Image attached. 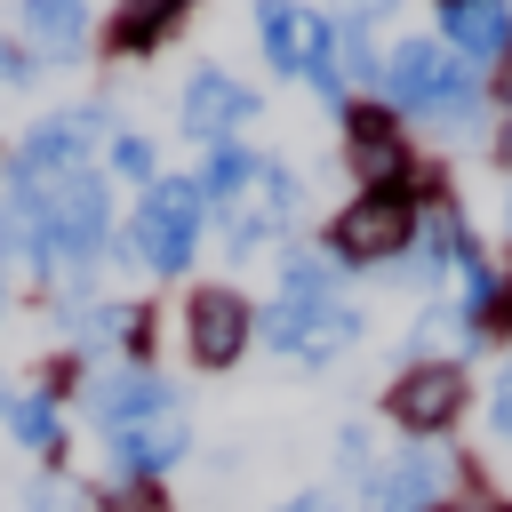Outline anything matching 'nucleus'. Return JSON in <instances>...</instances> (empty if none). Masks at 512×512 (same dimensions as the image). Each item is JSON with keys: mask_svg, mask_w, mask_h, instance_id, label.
I'll use <instances>...</instances> for the list:
<instances>
[{"mask_svg": "<svg viewBox=\"0 0 512 512\" xmlns=\"http://www.w3.org/2000/svg\"><path fill=\"white\" fill-rule=\"evenodd\" d=\"M104 232H112V192H104V176L72 168V176L40 184V272H56V264L80 272V264H96Z\"/></svg>", "mask_w": 512, "mask_h": 512, "instance_id": "obj_1", "label": "nucleus"}, {"mask_svg": "<svg viewBox=\"0 0 512 512\" xmlns=\"http://www.w3.org/2000/svg\"><path fill=\"white\" fill-rule=\"evenodd\" d=\"M200 184H184V176H152L144 184V200H136V216H128V232H120V256H136V264H152V272H184L192 264V248H200Z\"/></svg>", "mask_w": 512, "mask_h": 512, "instance_id": "obj_2", "label": "nucleus"}, {"mask_svg": "<svg viewBox=\"0 0 512 512\" xmlns=\"http://www.w3.org/2000/svg\"><path fill=\"white\" fill-rule=\"evenodd\" d=\"M416 240V200L408 192H360L336 224H328V256L336 264H384Z\"/></svg>", "mask_w": 512, "mask_h": 512, "instance_id": "obj_3", "label": "nucleus"}, {"mask_svg": "<svg viewBox=\"0 0 512 512\" xmlns=\"http://www.w3.org/2000/svg\"><path fill=\"white\" fill-rule=\"evenodd\" d=\"M248 336H256L248 296H232V288H192V304H184V352H192V368H232V360L248 352Z\"/></svg>", "mask_w": 512, "mask_h": 512, "instance_id": "obj_4", "label": "nucleus"}, {"mask_svg": "<svg viewBox=\"0 0 512 512\" xmlns=\"http://www.w3.org/2000/svg\"><path fill=\"white\" fill-rule=\"evenodd\" d=\"M384 408H392V424H400V432H416V440L448 432V424H456V408H464V376H456V360H416V368L384 392Z\"/></svg>", "mask_w": 512, "mask_h": 512, "instance_id": "obj_5", "label": "nucleus"}, {"mask_svg": "<svg viewBox=\"0 0 512 512\" xmlns=\"http://www.w3.org/2000/svg\"><path fill=\"white\" fill-rule=\"evenodd\" d=\"M344 160H352L360 192H408V144H400V128H392L384 104L344 112Z\"/></svg>", "mask_w": 512, "mask_h": 512, "instance_id": "obj_6", "label": "nucleus"}, {"mask_svg": "<svg viewBox=\"0 0 512 512\" xmlns=\"http://www.w3.org/2000/svg\"><path fill=\"white\" fill-rule=\"evenodd\" d=\"M88 416H96L104 432H136V424H152V416H176V392H168L144 360H120V368H104V376L88 384Z\"/></svg>", "mask_w": 512, "mask_h": 512, "instance_id": "obj_7", "label": "nucleus"}, {"mask_svg": "<svg viewBox=\"0 0 512 512\" xmlns=\"http://www.w3.org/2000/svg\"><path fill=\"white\" fill-rule=\"evenodd\" d=\"M248 120H256V96H248L232 72L200 64V72H192V88H184V136H192V144H208V152H224V144H232V128H248Z\"/></svg>", "mask_w": 512, "mask_h": 512, "instance_id": "obj_8", "label": "nucleus"}, {"mask_svg": "<svg viewBox=\"0 0 512 512\" xmlns=\"http://www.w3.org/2000/svg\"><path fill=\"white\" fill-rule=\"evenodd\" d=\"M456 72H464V64H448V56H440V40H400L376 88H384V104H392V112H416V120H424Z\"/></svg>", "mask_w": 512, "mask_h": 512, "instance_id": "obj_9", "label": "nucleus"}, {"mask_svg": "<svg viewBox=\"0 0 512 512\" xmlns=\"http://www.w3.org/2000/svg\"><path fill=\"white\" fill-rule=\"evenodd\" d=\"M88 136H96V112H56V120H40V128L24 136L8 184H56V176H72L80 152H88Z\"/></svg>", "mask_w": 512, "mask_h": 512, "instance_id": "obj_10", "label": "nucleus"}, {"mask_svg": "<svg viewBox=\"0 0 512 512\" xmlns=\"http://www.w3.org/2000/svg\"><path fill=\"white\" fill-rule=\"evenodd\" d=\"M288 216H296V176L280 160H256V184L232 208V256H256V240H272Z\"/></svg>", "mask_w": 512, "mask_h": 512, "instance_id": "obj_11", "label": "nucleus"}, {"mask_svg": "<svg viewBox=\"0 0 512 512\" xmlns=\"http://www.w3.org/2000/svg\"><path fill=\"white\" fill-rule=\"evenodd\" d=\"M448 496V456L440 448H408L392 472L368 480V512H440Z\"/></svg>", "mask_w": 512, "mask_h": 512, "instance_id": "obj_12", "label": "nucleus"}, {"mask_svg": "<svg viewBox=\"0 0 512 512\" xmlns=\"http://www.w3.org/2000/svg\"><path fill=\"white\" fill-rule=\"evenodd\" d=\"M192 448V432H184V416H152V424H136V432H112V488H136V480H160L176 456Z\"/></svg>", "mask_w": 512, "mask_h": 512, "instance_id": "obj_13", "label": "nucleus"}, {"mask_svg": "<svg viewBox=\"0 0 512 512\" xmlns=\"http://www.w3.org/2000/svg\"><path fill=\"white\" fill-rule=\"evenodd\" d=\"M440 40H448L456 56H496V64H504V48H512V8H504V0H440Z\"/></svg>", "mask_w": 512, "mask_h": 512, "instance_id": "obj_14", "label": "nucleus"}, {"mask_svg": "<svg viewBox=\"0 0 512 512\" xmlns=\"http://www.w3.org/2000/svg\"><path fill=\"white\" fill-rule=\"evenodd\" d=\"M416 240H424L416 272H472V264H480V248H472V232H464L456 208H432V216L416 224Z\"/></svg>", "mask_w": 512, "mask_h": 512, "instance_id": "obj_15", "label": "nucleus"}, {"mask_svg": "<svg viewBox=\"0 0 512 512\" xmlns=\"http://www.w3.org/2000/svg\"><path fill=\"white\" fill-rule=\"evenodd\" d=\"M176 16H184V0H160V8L112 16V48H120V56H144V48H160V40L176 32Z\"/></svg>", "mask_w": 512, "mask_h": 512, "instance_id": "obj_16", "label": "nucleus"}, {"mask_svg": "<svg viewBox=\"0 0 512 512\" xmlns=\"http://www.w3.org/2000/svg\"><path fill=\"white\" fill-rule=\"evenodd\" d=\"M256 24H264V56L296 72V64H304V40H312V16H296V8L264 0V8H256Z\"/></svg>", "mask_w": 512, "mask_h": 512, "instance_id": "obj_17", "label": "nucleus"}, {"mask_svg": "<svg viewBox=\"0 0 512 512\" xmlns=\"http://www.w3.org/2000/svg\"><path fill=\"white\" fill-rule=\"evenodd\" d=\"M24 24H32L48 48H80V40H88V8H80V0H24Z\"/></svg>", "mask_w": 512, "mask_h": 512, "instance_id": "obj_18", "label": "nucleus"}, {"mask_svg": "<svg viewBox=\"0 0 512 512\" xmlns=\"http://www.w3.org/2000/svg\"><path fill=\"white\" fill-rule=\"evenodd\" d=\"M8 432H16L24 448H40V456H56V448H64V416H56V400H48V392L16 400V408H8Z\"/></svg>", "mask_w": 512, "mask_h": 512, "instance_id": "obj_19", "label": "nucleus"}, {"mask_svg": "<svg viewBox=\"0 0 512 512\" xmlns=\"http://www.w3.org/2000/svg\"><path fill=\"white\" fill-rule=\"evenodd\" d=\"M336 72H344V80H384V64H376V24H368V16H344V24H336Z\"/></svg>", "mask_w": 512, "mask_h": 512, "instance_id": "obj_20", "label": "nucleus"}, {"mask_svg": "<svg viewBox=\"0 0 512 512\" xmlns=\"http://www.w3.org/2000/svg\"><path fill=\"white\" fill-rule=\"evenodd\" d=\"M256 184V160L240 152V144H224V152H208V176H200V208L208 200H240Z\"/></svg>", "mask_w": 512, "mask_h": 512, "instance_id": "obj_21", "label": "nucleus"}, {"mask_svg": "<svg viewBox=\"0 0 512 512\" xmlns=\"http://www.w3.org/2000/svg\"><path fill=\"white\" fill-rule=\"evenodd\" d=\"M352 336H360V312H352V304H328V312L312 320V336L296 344V360H336Z\"/></svg>", "mask_w": 512, "mask_h": 512, "instance_id": "obj_22", "label": "nucleus"}, {"mask_svg": "<svg viewBox=\"0 0 512 512\" xmlns=\"http://www.w3.org/2000/svg\"><path fill=\"white\" fill-rule=\"evenodd\" d=\"M24 512H104L80 480H56V472H40L32 488H24Z\"/></svg>", "mask_w": 512, "mask_h": 512, "instance_id": "obj_23", "label": "nucleus"}, {"mask_svg": "<svg viewBox=\"0 0 512 512\" xmlns=\"http://www.w3.org/2000/svg\"><path fill=\"white\" fill-rule=\"evenodd\" d=\"M112 168H120L128 184H152V144H144V136H112Z\"/></svg>", "mask_w": 512, "mask_h": 512, "instance_id": "obj_24", "label": "nucleus"}, {"mask_svg": "<svg viewBox=\"0 0 512 512\" xmlns=\"http://www.w3.org/2000/svg\"><path fill=\"white\" fill-rule=\"evenodd\" d=\"M104 512H168V496L152 488V480H136V488H112V504Z\"/></svg>", "mask_w": 512, "mask_h": 512, "instance_id": "obj_25", "label": "nucleus"}, {"mask_svg": "<svg viewBox=\"0 0 512 512\" xmlns=\"http://www.w3.org/2000/svg\"><path fill=\"white\" fill-rule=\"evenodd\" d=\"M488 424H496V440H512V360H504V376H496V400H488Z\"/></svg>", "mask_w": 512, "mask_h": 512, "instance_id": "obj_26", "label": "nucleus"}, {"mask_svg": "<svg viewBox=\"0 0 512 512\" xmlns=\"http://www.w3.org/2000/svg\"><path fill=\"white\" fill-rule=\"evenodd\" d=\"M0 80H32V56L16 40H0Z\"/></svg>", "mask_w": 512, "mask_h": 512, "instance_id": "obj_27", "label": "nucleus"}, {"mask_svg": "<svg viewBox=\"0 0 512 512\" xmlns=\"http://www.w3.org/2000/svg\"><path fill=\"white\" fill-rule=\"evenodd\" d=\"M336 464H344V472H368V440H360V432H344V448H336Z\"/></svg>", "mask_w": 512, "mask_h": 512, "instance_id": "obj_28", "label": "nucleus"}, {"mask_svg": "<svg viewBox=\"0 0 512 512\" xmlns=\"http://www.w3.org/2000/svg\"><path fill=\"white\" fill-rule=\"evenodd\" d=\"M496 96H504V120H512V48H504V72H496Z\"/></svg>", "mask_w": 512, "mask_h": 512, "instance_id": "obj_29", "label": "nucleus"}, {"mask_svg": "<svg viewBox=\"0 0 512 512\" xmlns=\"http://www.w3.org/2000/svg\"><path fill=\"white\" fill-rule=\"evenodd\" d=\"M280 512H336L328 496H296V504H280Z\"/></svg>", "mask_w": 512, "mask_h": 512, "instance_id": "obj_30", "label": "nucleus"}, {"mask_svg": "<svg viewBox=\"0 0 512 512\" xmlns=\"http://www.w3.org/2000/svg\"><path fill=\"white\" fill-rule=\"evenodd\" d=\"M496 160H504V168H512V120H504V128H496Z\"/></svg>", "mask_w": 512, "mask_h": 512, "instance_id": "obj_31", "label": "nucleus"}, {"mask_svg": "<svg viewBox=\"0 0 512 512\" xmlns=\"http://www.w3.org/2000/svg\"><path fill=\"white\" fill-rule=\"evenodd\" d=\"M504 320H512V288H504Z\"/></svg>", "mask_w": 512, "mask_h": 512, "instance_id": "obj_32", "label": "nucleus"}]
</instances>
